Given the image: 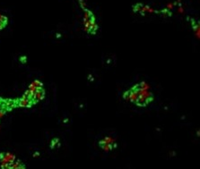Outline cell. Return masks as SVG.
Returning a JSON list of instances; mask_svg holds the SVG:
<instances>
[{
    "label": "cell",
    "mask_w": 200,
    "mask_h": 169,
    "mask_svg": "<svg viewBox=\"0 0 200 169\" xmlns=\"http://www.w3.org/2000/svg\"><path fill=\"white\" fill-rule=\"evenodd\" d=\"M174 5H175V4H169V5H167V8H166V9H171V8H173Z\"/></svg>",
    "instance_id": "12"
},
{
    "label": "cell",
    "mask_w": 200,
    "mask_h": 169,
    "mask_svg": "<svg viewBox=\"0 0 200 169\" xmlns=\"http://www.w3.org/2000/svg\"><path fill=\"white\" fill-rule=\"evenodd\" d=\"M102 148L105 151H109V150H111L113 149V146L111 145V143H106V144L102 145Z\"/></svg>",
    "instance_id": "7"
},
{
    "label": "cell",
    "mask_w": 200,
    "mask_h": 169,
    "mask_svg": "<svg viewBox=\"0 0 200 169\" xmlns=\"http://www.w3.org/2000/svg\"><path fill=\"white\" fill-rule=\"evenodd\" d=\"M20 61L23 62V63H25V62H26V57H21Z\"/></svg>",
    "instance_id": "13"
},
{
    "label": "cell",
    "mask_w": 200,
    "mask_h": 169,
    "mask_svg": "<svg viewBox=\"0 0 200 169\" xmlns=\"http://www.w3.org/2000/svg\"><path fill=\"white\" fill-rule=\"evenodd\" d=\"M24 167H25L23 166V164L20 160H17V161L15 160L9 167V168H24Z\"/></svg>",
    "instance_id": "5"
},
{
    "label": "cell",
    "mask_w": 200,
    "mask_h": 169,
    "mask_svg": "<svg viewBox=\"0 0 200 169\" xmlns=\"http://www.w3.org/2000/svg\"><path fill=\"white\" fill-rule=\"evenodd\" d=\"M31 85L32 87L36 88V89H41L42 88V83L40 81H34Z\"/></svg>",
    "instance_id": "6"
},
{
    "label": "cell",
    "mask_w": 200,
    "mask_h": 169,
    "mask_svg": "<svg viewBox=\"0 0 200 169\" xmlns=\"http://www.w3.org/2000/svg\"><path fill=\"white\" fill-rule=\"evenodd\" d=\"M32 100L23 97L21 99H17V106L21 108H31L32 106Z\"/></svg>",
    "instance_id": "2"
},
{
    "label": "cell",
    "mask_w": 200,
    "mask_h": 169,
    "mask_svg": "<svg viewBox=\"0 0 200 169\" xmlns=\"http://www.w3.org/2000/svg\"><path fill=\"white\" fill-rule=\"evenodd\" d=\"M136 104L139 106V107H145L148 103H147V100L146 98L144 97V96H139L138 101L136 102Z\"/></svg>",
    "instance_id": "4"
},
{
    "label": "cell",
    "mask_w": 200,
    "mask_h": 169,
    "mask_svg": "<svg viewBox=\"0 0 200 169\" xmlns=\"http://www.w3.org/2000/svg\"><path fill=\"white\" fill-rule=\"evenodd\" d=\"M139 85H140V88H141V89H144V90H148V89H149V85H148V84H146L145 81L141 82Z\"/></svg>",
    "instance_id": "9"
},
{
    "label": "cell",
    "mask_w": 200,
    "mask_h": 169,
    "mask_svg": "<svg viewBox=\"0 0 200 169\" xmlns=\"http://www.w3.org/2000/svg\"><path fill=\"white\" fill-rule=\"evenodd\" d=\"M44 97H45V92H44V91L42 90V88H41V89H39V90H37V91L34 93L33 95H32V98H31V100H32V103H33V104L37 103L38 101H40V100L43 99V98H44Z\"/></svg>",
    "instance_id": "1"
},
{
    "label": "cell",
    "mask_w": 200,
    "mask_h": 169,
    "mask_svg": "<svg viewBox=\"0 0 200 169\" xmlns=\"http://www.w3.org/2000/svg\"><path fill=\"white\" fill-rule=\"evenodd\" d=\"M123 98L126 99V100H128V101H129V91L124 93Z\"/></svg>",
    "instance_id": "11"
},
{
    "label": "cell",
    "mask_w": 200,
    "mask_h": 169,
    "mask_svg": "<svg viewBox=\"0 0 200 169\" xmlns=\"http://www.w3.org/2000/svg\"><path fill=\"white\" fill-rule=\"evenodd\" d=\"M179 11H180V13H183V9H182V7H181V6L180 7V9H179Z\"/></svg>",
    "instance_id": "14"
},
{
    "label": "cell",
    "mask_w": 200,
    "mask_h": 169,
    "mask_svg": "<svg viewBox=\"0 0 200 169\" xmlns=\"http://www.w3.org/2000/svg\"><path fill=\"white\" fill-rule=\"evenodd\" d=\"M104 140L107 142V143H114V140L111 138H109V137H106V138H104Z\"/></svg>",
    "instance_id": "10"
},
{
    "label": "cell",
    "mask_w": 200,
    "mask_h": 169,
    "mask_svg": "<svg viewBox=\"0 0 200 169\" xmlns=\"http://www.w3.org/2000/svg\"><path fill=\"white\" fill-rule=\"evenodd\" d=\"M143 5L142 4H138V5H136L135 6H134V12L135 13H137V12H142V9H143Z\"/></svg>",
    "instance_id": "8"
},
{
    "label": "cell",
    "mask_w": 200,
    "mask_h": 169,
    "mask_svg": "<svg viewBox=\"0 0 200 169\" xmlns=\"http://www.w3.org/2000/svg\"><path fill=\"white\" fill-rule=\"evenodd\" d=\"M138 94L136 92V91H134L132 90L129 91V101L136 103L138 101Z\"/></svg>",
    "instance_id": "3"
}]
</instances>
